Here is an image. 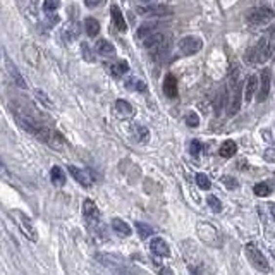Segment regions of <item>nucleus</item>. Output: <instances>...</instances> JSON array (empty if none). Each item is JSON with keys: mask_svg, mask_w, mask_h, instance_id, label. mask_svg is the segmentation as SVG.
Returning <instances> with one entry per match:
<instances>
[{"mask_svg": "<svg viewBox=\"0 0 275 275\" xmlns=\"http://www.w3.org/2000/svg\"><path fill=\"white\" fill-rule=\"evenodd\" d=\"M143 2H146V4H155L157 0H143Z\"/></svg>", "mask_w": 275, "mask_h": 275, "instance_id": "nucleus-44", "label": "nucleus"}, {"mask_svg": "<svg viewBox=\"0 0 275 275\" xmlns=\"http://www.w3.org/2000/svg\"><path fill=\"white\" fill-rule=\"evenodd\" d=\"M150 250H152V253H153V255H157V256H162V258L170 256L169 244H167L162 237H155V239H152V244H150Z\"/></svg>", "mask_w": 275, "mask_h": 275, "instance_id": "nucleus-15", "label": "nucleus"}, {"mask_svg": "<svg viewBox=\"0 0 275 275\" xmlns=\"http://www.w3.org/2000/svg\"><path fill=\"white\" fill-rule=\"evenodd\" d=\"M206 201H208V206H210L215 214H220V212H222V203H220V199H218L217 196L210 195L208 198H206Z\"/></svg>", "mask_w": 275, "mask_h": 275, "instance_id": "nucleus-34", "label": "nucleus"}, {"mask_svg": "<svg viewBox=\"0 0 275 275\" xmlns=\"http://www.w3.org/2000/svg\"><path fill=\"white\" fill-rule=\"evenodd\" d=\"M236 152H237V145H236L232 139H227V141H224V145L220 146V157H224V158H231V157L236 155Z\"/></svg>", "mask_w": 275, "mask_h": 275, "instance_id": "nucleus-26", "label": "nucleus"}, {"mask_svg": "<svg viewBox=\"0 0 275 275\" xmlns=\"http://www.w3.org/2000/svg\"><path fill=\"white\" fill-rule=\"evenodd\" d=\"M103 2H105V0H84V5L90 9H95V7H98V5L103 4Z\"/></svg>", "mask_w": 275, "mask_h": 275, "instance_id": "nucleus-38", "label": "nucleus"}, {"mask_svg": "<svg viewBox=\"0 0 275 275\" xmlns=\"http://www.w3.org/2000/svg\"><path fill=\"white\" fill-rule=\"evenodd\" d=\"M81 48H83L84 57H86L88 60H93V57H91V55H90V48H88V45H86V43H83V47H81Z\"/></svg>", "mask_w": 275, "mask_h": 275, "instance_id": "nucleus-40", "label": "nucleus"}, {"mask_svg": "<svg viewBox=\"0 0 275 275\" xmlns=\"http://www.w3.org/2000/svg\"><path fill=\"white\" fill-rule=\"evenodd\" d=\"M11 215L14 217V222L18 224V227L21 229V232L24 234L26 239H29V241H38V232L37 229H35V225H33L31 218L28 217L26 214H22L21 210H12Z\"/></svg>", "mask_w": 275, "mask_h": 275, "instance_id": "nucleus-5", "label": "nucleus"}, {"mask_svg": "<svg viewBox=\"0 0 275 275\" xmlns=\"http://www.w3.org/2000/svg\"><path fill=\"white\" fill-rule=\"evenodd\" d=\"M35 97H37V100L40 101L43 107H47V109H54V101L48 98V95L45 93L43 90H35Z\"/></svg>", "mask_w": 275, "mask_h": 275, "instance_id": "nucleus-29", "label": "nucleus"}, {"mask_svg": "<svg viewBox=\"0 0 275 275\" xmlns=\"http://www.w3.org/2000/svg\"><path fill=\"white\" fill-rule=\"evenodd\" d=\"M59 7H60V0H45L43 2V11L47 14H54Z\"/></svg>", "mask_w": 275, "mask_h": 275, "instance_id": "nucleus-32", "label": "nucleus"}, {"mask_svg": "<svg viewBox=\"0 0 275 275\" xmlns=\"http://www.w3.org/2000/svg\"><path fill=\"white\" fill-rule=\"evenodd\" d=\"M189 150H191V155L193 157H198L199 152H201V143H199L198 139H193L191 146H189Z\"/></svg>", "mask_w": 275, "mask_h": 275, "instance_id": "nucleus-37", "label": "nucleus"}, {"mask_svg": "<svg viewBox=\"0 0 275 275\" xmlns=\"http://www.w3.org/2000/svg\"><path fill=\"white\" fill-rule=\"evenodd\" d=\"M244 250H246L248 260L251 261V265H253L256 270L263 272V274H268V272H270V265H268V261H267V258H265V255L261 253V251L258 250V248L255 246L253 243H248L246 246H244Z\"/></svg>", "mask_w": 275, "mask_h": 275, "instance_id": "nucleus-7", "label": "nucleus"}, {"mask_svg": "<svg viewBox=\"0 0 275 275\" xmlns=\"http://www.w3.org/2000/svg\"><path fill=\"white\" fill-rule=\"evenodd\" d=\"M267 37H268V38H272V40H275V22H274V24L270 26V28H268Z\"/></svg>", "mask_w": 275, "mask_h": 275, "instance_id": "nucleus-41", "label": "nucleus"}, {"mask_svg": "<svg viewBox=\"0 0 275 275\" xmlns=\"http://www.w3.org/2000/svg\"><path fill=\"white\" fill-rule=\"evenodd\" d=\"M22 55L28 60V64H31L33 67H37L40 64V50H38L37 45L33 43H24L22 45Z\"/></svg>", "mask_w": 275, "mask_h": 275, "instance_id": "nucleus-12", "label": "nucleus"}, {"mask_svg": "<svg viewBox=\"0 0 275 275\" xmlns=\"http://www.w3.org/2000/svg\"><path fill=\"white\" fill-rule=\"evenodd\" d=\"M112 229L119 236H124V237L131 234V227L124 220H120V218H114V220H112Z\"/></svg>", "mask_w": 275, "mask_h": 275, "instance_id": "nucleus-28", "label": "nucleus"}, {"mask_svg": "<svg viewBox=\"0 0 275 275\" xmlns=\"http://www.w3.org/2000/svg\"><path fill=\"white\" fill-rule=\"evenodd\" d=\"M196 184H198V188L199 189H210V186H212V182H210V179H208V176L206 174H196Z\"/></svg>", "mask_w": 275, "mask_h": 275, "instance_id": "nucleus-33", "label": "nucleus"}, {"mask_svg": "<svg viewBox=\"0 0 275 275\" xmlns=\"http://www.w3.org/2000/svg\"><path fill=\"white\" fill-rule=\"evenodd\" d=\"M265 160H267V162H275V150L274 148H268L267 152H265Z\"/></svg>", "mask_w": 275, "mask_h": 275, "instance_id": "nucleus-39", "label": "nucleus"}, {"mask_svg": "<svg viewBox=\"0 0 275 275\" xmlns=\"http://www.w3.org/2000/svg\"><path fill=\"white\" fill-rule=\"evenodd\" d=\"M274 57H275V52H274Z\"/></svg>", "mask_w": 275, "mask_h": 275, "instance_id": "nucleus-45", "label": "nucleus"}, {"mask_svg": "<svg viewBox=\"0 0 275 275\" xmlns=\"http://www.w3.org/2000/svg\"><path fill=\"white\" fill-rule=\"evenodd\" d=\"M126 88L131 91H138V93H146V90H148L146 83H143V81L136 76H131L129 79L126 81Z\"/></svg>", "mask_w": 275, "mask_h": 275, "instance_id": "nucleus-24", "label": "nucleus"}, {"mask_svg": "<svg viewBox=\"0 0 275 275\" xmlns=\"http://www.w3.org/2000/svg\"><path fill=\"white\" fill-rule=\"evenodd\" d=\"M188 270H189V274H191V275H201V272H199V270H196V268L193 267V265H189V267H188Z\"/></svg>", "mask_w": 275, "mask_h": 275, "instance_id": "nucleus-42", "label": "nucleus"}, {"mask_svg": "<svg viewBox=\"0 0 275 275\" xmlns=\"http://www.w3.org/2000/svg\"><path fill=\"white\" fill-rule=\"evenodd\" d=\"M177 79H176V76H172V74H167L165 79H163V93L167 95L169 98H174L177 97Z\"/></svg>", "mask_w": 275, "mask_h": 275, "instance_id": "nucleus-19", "label": "nucleus"}, {"mask_svg": "<svg viewBox=\"0 0 275 275\" xmlns=\"http://www.w3.org/2000/svg\"><path fill=\"white\" fill-rule=\"evenodd\" d=\"M83 215L88 225H95L100 222V210H98L97 205L91 199H84L83 201Z\"/></svg>", "mask_w": 275, "mask_h": 275, "instance_id": "nucleus-11", "label": "nucleus"}, {"mask_svg": "<svg viewBox=\"0 0 275 275\" xmlns=\"http://www.w3.org/2000/svg\"><path fill=\"white\" fill-rule=\"evenodd\" d=\"M95 52L103 55V57H114V55H116L114 45L107 40H97V43H95Z\"/></svg>", "mask_w": 275, "mask_h": 275, "instance_id": "nucleus-20", "label": "nucleus"}, {"mask_svg": "<svg viewBox=\"0 0 275 275\" xmlns=\"http://www.w3.org/2000/svg\"><path fill=\"white\" fill-rule=\"evenodd\" d=\"M270 210H272V215H274V218H275V205H270Z\"/></svg>", "mask_w": 275, "mask_h": 275, "instance_id": "nucleus-43", "label": "nucleus"}, {"mask_svg": "<svg viewBox=\"0 0 275 275\" xmlns=\"http://www.w3.org/2000/svg\"><path fill=\"white\" fill-rule=\"evenodd\" d=\"M258 84H260V78L258 76H250L246 79V84H244V90H243V95H244V100L246 101H251L255 97H256L258 93Z\"/></svg>", "mask_w": 275, "mask_h": 275, "instance_id": "nucleus-13", "label": "nucleus"}, {"mask_svg": "<svg viewBox=\"0 0 275 275\" xmlns=\"http://www.w3.org/2000/svg\"><path fill=\"white\" fill-rule=\"evenodd\" d=\"M274 52H275V47H274V43H272V38L263 37L258 40V43L255 45V47L248 48V50L244 52V62L250 65L265 64V62L274 57Z\"/></svg>", "mask_w": 275, "mask_h": 275, "instance_id": "nucleus-2", "label": "nucleus"}, {"mask_svg": "<svg viewBox=\"0 0 275 275\" xmlns=\"http://www.w3.org/2000/svg\"><path fill=\"white\" fill-rule=\"evenodd\" d=\"M5 67H7V71H9V74H11L12 81H14V83L18 84L19 88H22V90H24L28 84H26V81H24V78H22V74L19 73V69L16 67L14 64H12V60L9 57L5 59Z\"/></svg>", "mask_w": 275, "mask_h": 275, "instance_id": "nucleus-17", "label": "nucleus"}, {"mask_svg": "<svg viewBox=\"0 0 275 275\" xmlns=\"http://www.w3.org/2000/svg\"><path fill=\"white\" fill-rule=\"evenodd\" d=\"M157 31H162V24H160V22H143V24L138 28L136 37H138V40H143V38L150 37V35H153V33H157Z\"/></svg>", "mask_w": 275, "mask_h": 275, "instance_id": "nucleus-16", "label": "nucleus"}, {"mask_svg": "<svg viewBox=\"0 0 275 275\" xmlns=\"http://www.w3.org/2000/svg\"><path fill=\"white\" fill-rule=\"evenodd\" d=\"M196 231H198V237L201 239L206 246L210 248H220L222 246V236L218 234V231L208 222H199L196 225Z\"/></svg>", "mask_w": 275, "mask_h": 275, "instance_id": "nucleus-3", "label": "nucleus"}, {"mask_svg": "<svg viewBox=\"0 0 275 275\" xmlns=\"http://www.w3.org/2000/svg\"><path fill=\"white\" fill-rule=\"evenodd\" d=\"M241 71L237 65H232L227 76V114L236 116L241 110Z\"/></svg>", "mask_w": 275, "mask_h": 275, "instance_id": "nucleus-1", "label": "nucleus"}, {"mask_svg": "<svg viewBox=\"0 0 275 275\" xmlns=\"http://www.w3.org/2000/svg\"><path fill=\"white\" fill-rule=\"evenodd\" d=\"M220 181H222V184L227 186V189H236V188H237V186H239L237 179L231 177V176H224V177H222Z\"/></svg>", "mask_w": 275, "mask_h": 275, "instance_id": "nucleus-36", "label": "nucleus"}, {"mask_svg": "<svg viewBox=\"0 0 275 275\" xmlns=\"http://www.w3.org/2000/svg\"><path fill=\"white\" fill-rule=\"evenodd\" d=\"M255 195L256 196H261V198H265V196H268L272 193V189H270V186L267 184V182H258L256 186H255Z\"/></svg>", "mask_w": 275, "mask_h": 275, "instance_id": "nucleus-31", "label": "nucleus"}, {"mask_svg": "<svg viewBox=\"0 0 275 275\" xmlns=\"http://www.w3.org/2000/svg\"><path fill=\"white\" fill-rule=\"evenodd\" d=\"M141 45L146 48V50L150 52H158V50H165V48L170 47V35H167V33L163 31H157L153 33V35H150V37L143 38Z\"/></svg>", "mask_w": 275, "mask_h": 275, "instance_id": "nucleus-6", "label": "nucleus"}, {"mask_svg": "<svg viewBox=\"0 0 275 275\" xmlns=\"http://www.w3.org/2000/svg\"><path fill=\"white\" fill-rule=\"evenodd\" d=\"M138 14L139 16H145V18H167V16L172 14V9H169L167 5H162V4H148V5H139V7L136 9Z\"/></svg>", "mask_w": 275, "mask_h": 275, "instance_id": "nucleus-9", "label": "nucleus"}, {"mask_svg": "<svg viewBox=\"0 0 275 275\" xmlns=\"http://www.w3.org/2000/svg\"><path fill=\"white\" fill-rule=\"evenodd\" d=\"M186 124H188L189 127H198L199 124V117L196 112H189L188 116H186Z\"/></svg>", "mask_w": 275, "mask_h": 275, "instance_id": "nucleus-35", "label": "nucleus"}, {"mask_svg": "<svg viewBox=\"0 0 275 275\" xmlns=\"http://www.w3.org/2000/svg\"><path fill=\"white\" fill-rule=\"evenodd\" d=\"M131 131H133V136H134V139H136L138 143H146L150 139L148 127L141 126V124H134Z\"/></svg>", "mask_w": 275, "mask_h": 275, "instance_id": "nucleus-22", "label": "nucleus"}, {"mask_svg": "<svg viewBox=\"0 0 275 275\" xmlns=\"http://www.w3.org/2000/svg\"><path fill=\"white\" fill-rule=\"evenodd\" d=\"M260 84H258V93H256V100L265 101L268 98V93H270V86H272V74L268 69H263L260 73Z\"/></svg>", "mask_w": 275, "mask_h": 275, "instance_id": "nucleus-10", "label": "nucleus"}, {"mask_svg": "<svg viewBox=\"0 0 275 275\" xmlns=\"http://www.w3.org/2000/svg\"><path fill=\"white\" fill-rule=\"evenodd\" d=\"M84 29H86L88 37H91V38L98 37V33H100V22L95 18H88L86 21H84Z\"/></svg>", "mask_w": 275, "mask_h": 275, "instance_id": "nucleus-25", "label": "nucleus"}, {"mask_svg": "<svg viewBox=\"0 0 275 275\" xmlns=\"http://www.w3.org/2000/svg\"><path fill=\"white\" fill-rule=\"evenodd\" d=\"M275 18V12L274 9L270 7H255L251 11L246 12V22L250 26H267L268 22H272Z\"/></svg>", "mask_w": 275, "mask_h": 275, "instance_id": "nucleus-4", "label": "nucleus"}, {"mask_svg": "<svg viewBox=\"0 0 275 275\" xmlns=\"http://www.w3.org/2000/svg\"><path fill=\"white\" fill-rule=\"evenodd\" d=\"M116 114L120 119H129L134 116V107L126 100H117L116 101Z\"/></svg>", "mask_w": 275, "mask_h": 275, "instance_id": "nucleus-18", "label": "nucleus"}, {"mask_svg": "<svg viewBox=\"0 0 275 275\" xmlns=\"http://www.w3.org/2000/svg\"><path fill=\"white\" fill-rule=\"evenodd\" d=\"M50 179H52V184H54L55 188H62V186L65 184V174H64V170H62L59 165L52 167V170H50Z\"/></svg>", "mask_w": 275, "mask_h": 275, "instance_id": "nucleus-23", "label": "nucleus"}, {"mask_svg": "<svg viewBox=\"0 0 275 275\" xmlns=\"http://www.w3.org/2000/svg\"><path fill=\"white\" fill-rule=\"evenodd\" d=\"M127 71H129V64H127L126 60H117L110 65V73L116 78H120V76H124V74H127Z\"/></svg>", "mask_w": 275, "mask_h": 275, "instance_id": "nucleus-27", "label": "nucleus"}, {"mask_svg": "<svg viewBox=\"0 0 275 275\" xmlns=\"http://www.w3.org/2000/svg\"><path fill=\"white\" fill-rule=\"evenodd\" d=\"M110 16H112V21H114V24H116V28L119 29V31H126L127 29L126 19H124L122 12H120V9L117 7V5H112V9H110Z\"/></svg>", "mask_w": 275, "mask_h": 275, "instance_id": "nucleus-21", "label": "nucleus"}, {"mask_svg": "<svg viewBox=\"0 0 275 275\" xmlns=\"http://www.w3.org/2000/svg\"><path fill=\"white\" fill-rule=\"evenodd\" d=\"M177 48L181 52V55L184 57H189V55L198 54L203 48V40L199 37H195V35H188V37L181 38L177 41Z\"/></svg>", "mask_w": 275, "mask_h": 275, "instance_id": "nucleus-8", "label": "nucleus"}, {"mask_svg": "<svg viewBox=\"0 0 275 275\" xmlns=\"http://www.w3.org/2000/svg\"><path fill=\"white\" fill-rule=\"evenodd\" d=\"M69 174L73 176V177L76 179L81 186H84V188H90L91 182H93L86 170L79 169V167H76V165H69Z\"/></svg>", "mask_w": 275, "mask_h": 275, "instance_id": "nucleus-14", "label": "nucleus"}, {"mask_svg": "<svg viewBox=\"0 0 275 275\" xmlns=\"http://www.w3.org/2000/svg\"><path fill=\"white\" fill-rule=\"evenodd\" d=\"M136 231H138V236L141 239H146L153 234V229L150 227V225L143 224V222H136Z\"/></svg>", "mask_w": 275, "mask_h": 275, "instance_id": "nucleus-30", "label": "nucleus"}]
</instances>
